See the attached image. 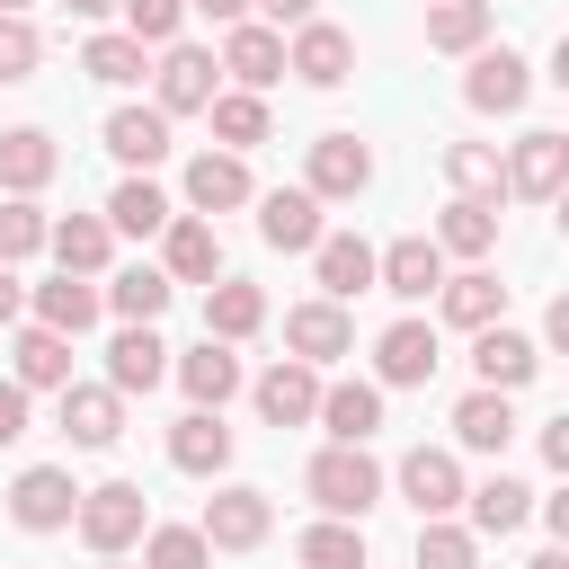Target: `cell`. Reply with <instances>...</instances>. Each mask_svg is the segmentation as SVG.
I'll return each mask as SVG.
<instances>
[{
	"label": "cell",
	"mask_w": 569,
	"mask_h": 569,
	"mask_svg": "<svg viewBox=\"0 0 569 569\" xmlns=\"http://www.w3.org/2000/svg\"><path fill=\"white\" fill-rule=\"evenodd\" d=\"M302 489H311L320 516H347V525H356V516L382 498V462H373L365 445H320L311 471H302Z\"/></svg>",
	"instance_id": "cell-1"
},
{
	"label": "cell",
	"mask_w": 569,
	"mask_h": 569,
	"mask_svg": "<svg viewBox=\"0 0 569 569\" xmlns=\"http://www.w3.org/2000/svg\"><path fill=\"white\" fill-rule=\"evenodd\" d=\"M71 525H80V542H89L98 560H124V551L142 542V525H151V507H142V489H133V480H98V489H80V507H71Z\"/></svg>",
	"instance_id": "cell-2"
},
{
	"label": "cell",
	"mask_w": 569,
	"mask_h": 569,
	"mask_svg": "<svg viewBox=\"0 0 569 569\" xmlns=\"http://www.w3.org/2000/svg\"><path fill=\"white\" fill-rule=\"evenodd\" d=\"M196 533H204V551H258L267 533H276V507H267V489H213L204 498V516H196Z\"/></svg>",
	"instance_id": "cell-3"
},
{
	"label": "cell",
	"mask_w": 569,
	"mask_h": 569,
	"mask_svg": "<svg viewBox=\"0 0 569 569\" xmlns=\"http://www.w3.org/2000/svg\"><path fill=\"white\" fill-rule=\"evenodd\" d=\"M365 187H373V151H365L356 133H320L311 160H302V196H320V204H356Z\"/></svg>",
	"instance_id": "cell-4"
},
{
	"label": "cell",
	"mask_w": 569,
	"mask_h": 569,
	"mask_svg": "<svg viewBox=\"0 0 569 569\" xmlns=\"http://www.w3.org/2000/svg\"><path fill=\"white\" fill-rule=\"evenodd\" d=\"M436 365H445V347H436V320H391L382 338H373V391H418V382H436Z\"/></svg>",
	"instance_id": "cell-5"
},
{
	"label": "cell",
	"mask_w": 569,
	"mask_h": 569,
	"mask_svg": "<svg viewBox=\"0 0 569 569\" xmlns=\"http://www.w3.org/2000/svg\"><path fill=\"white\" fill-rule=\"evenodd\" d=\"M151 80H160V98H151L160 116H204V107L222 98V71H213L204 44H160V71H151Z\"/></svg>",
	"instance_id": "cell-6"
},
{
	"label": "cell",
	"mask_w": 569,
	"mask_h": 569,
	"mask_svg": "<svg viewBox=\"0 0 569 569\" xmlns=\"http://www.w3.org/2000/svg\"><path fill=\"white\" fill-rule=\"evenodd\" d=\"M525 98H533V62L507 53V44H480L471 71H462V107H480V116H516Z\"/></svg>",
	"instance_id": "cell-7"
},
{
	"label": "cell",
	"mask_w": 569,
	"mask_h": 569,
	"mask_svg": "<svg viewBox=\"0 0 569 569\" xmlns=\"http://www.w3.org/2000/svg\"><path fill=\"white\" fill-rule=\"evenodd\" d=\"M284 347H293V365H338V356H356V320H347V302H293L284 311Z\"/></svg>",
	"instance_id": "cell-8"
},
{
	"label": "cell",
	"mask_w": 569,
	"mask_h": 569,
	"mask_svg": "<svg viewBox=\"0 0 569 569\" xmlns=\"http://www.w3.org/2000/svg\"><path fill=\"white\" fill-rule=\"evenodd\" d=\"M284 71H293L302 89H338V80L356 71V36H347V27H329V18H302V27H293V44H284Z\"/></svg>",
	"instance_id": "cell-9"
},
{
	"label": "cell",
	"mask_w": 569,
	"mask_h": 569,
	"mask_svg": "<svg viewBox=\"0 0 569 569\" xmlns=\"http://www.w3.org/2000/svg\"><path fill=\"white\" fill-rule=\"evenodd\" d=\"M507 196H525V204H551L560 187H569V133H525L507 160Z\"/></svg>",
	"instance_id": "cell-10"
},
{
	"label": "cell",
	"mask_w": 569,
	"mask_h": 569,
	"mask_svg": "<svg viewBox=\"0 0 569 569\" xmlns=\"http://www.w3.org/2000/svg\"><path fill=\"white\" fill-rule=\"evenodd\" d=\"M373 284L400 293V302H427V293L445 284V249H436L427 231H400L391 249H373Z\"/></svg>",
	"instance_id": "cell-11"
},
{
	"label": "cell",
	"mask_w": 569,
	"mask_h": 569,
	"mask_svg": "<svg viewBox=\"0 0 569 569\" xmlns=\"http://www.w3.org/2000/svg\"><path fill=\"white\" fill-rule=\"evenodd\" d=\"M471 373H480V391H525L533 373H542V347L525 338V329H471Z\"/></svg>",
	"instance_id": "cell-12"
},
{
	"label": "cell",
	"mask_w": 569,
	"mask_h": 569,
	"mask_svg": "<svg viewBox=\"0 0 569 569\" xmlns=\"http://www.w3.org/2000/svg\"><path fill=\"white\" fill-rule=\"evenodd\" d=\"M400 498L418 507V525H427V516H453V507H462V462H453L445 445H409V453H400Z\"/></svg>",
	"instance_id": "cell-13"
},
{
	"label": "cell",
	"mask_w": 569,
	"mask_h": 569,
	"mask_svg": "<svg viewBox=\"0 0 569 569\" xmlns=\"http://www.w3.org/2000/svg\"><path fill=\"white\" fill-rule=\"evenodd\" d=\"M213 71H231V89H249V98H258V89H276V80H284V36H276V27H258V18H240V27L222 36V62H213Z\"/></svg>",
	"instance_id": "cell-14"
},
{
	"label": "cell",
	"mask_w": 569,
	"mask_h": 569,
	"mask_svg": "<svg viewBox=\"0 0 569 569\" xmlns=\"http://www.w3.org/2000/svg\"><path fill=\"white\" fill-rule=\"evenodd\" d=\"M160 276H169V284H213V276H222V240H213L204 213H169V231H160Z\"/></svg>",
	"instance_id": "cell-15"
},
{
	"label": "cell",
	"mask_w": 569,
	"mask_h": 569,
	"mask_svg": "<svg viewBox=\"0 0 569 569\" xmlns=\"http://www.w3.org/2000/svg\"><path fill=\"white\" fill-rule=\"evenodd\" d=\"M71 507H80V489H71V471H53V462H36V471L9 480V516H18L27 533H62Z\"/></svg>",
	"instance_id": "cell-16"
},
{
	"label": "cell",
	"mask_w": 569,
	"mask_h": 569,
	"mask_svg": "<svg viewBox=\"0 0 569 569\" xmlns=\"http://www.w3.org/2000/svg\"><path fill=\"white\" fill-rule=\"evenodd\" d=\"M178 187H187V213H231V204H249V196H258L240 151H196Z\"/></svg>",
	"instance_id": "cell-17"
},
{
	"label": "cell",
	"mask_w": 569,
	"mask_h": 569,
	"mask_svg": "<svg viewBox=\"0 0 569 569\" xmlns=\"http://www.w3.org/2000/svg\"><path fill=\"white\" fill-rule=\"evenodd\" d=\"M249 400H258L267 427H311V409H320V373L284 356V365H267V373L249 382Z\"/></svg>",
	"instance_id": "cell-18"
},
{
	"label": "cell",
	"mask_w": 569,
	"mask_h": 569,
	"mask_svg": "<svg viewBox=\"0 0 569 569\" xmlns=\"http://www.w3.org/2000/svg\"><path fill=\"white\" fill-rule=\"evenodd\" d=\"M62 436H71L80 453H107V445L124 436V400H116L107 382H62Z\"/></svg>",
	"instance_id": "cell-19"
},
{
	"label": "cell",
	"mask_w": 569,
	"mask_h": 569,
	"mask_svg": "<svg viewBox=\"0 0 569 569\" xmlns=\"http://www.w3.org/2000/svg\"><path fill=\"white\" fill-rule=\"evenodd\" d=\"M249 204H258V240L267 249H320V196L276 187V196H249Z\"/></svg>",
	"instance_id": "cell-20"
},
{
	"label": "cell",
	"mask_w": 569,
	"mask_h": 569,
	"mask_svg": "<svg viewBox=\"0 0 569 569\" xmlns=\"http://www.w3.org/2000/svg\"><path fill=\"white\" fill-rule=\"evenodd\" d=\"M436 311H445L453 329H498V320H507V284H498L489 267H462V276L436 284Z\"/></svg>",
	"instance_id": "cell-21"
},
{
	"label": "cell",
	"mask_w": 569,
	"mask_h": 569,
	"mask_svg": "<svg viewBox=\"0 0 569 569\" xmlns=\"http://www.w3.org/2000/svg\"><path fill=\"white\" fill-rule=\"evenodd\" d=\"M258 329H267V293L240 284V276H213V284H204V338L240 347V338H258Z\"/></svg>",
	"instance_id": "cell-22"
},
{
	"label": "cell",
	"mask_w": 569,
	"mask_h": 569,
	"mask_svg": "<svg viewBox=\"0 0 569 569\" xmlns=\"http://www.w3.org/2000/svg\"><path fill=\"white\" fill-rule=\"evenodd\" d=\"M160 382H169V347H160L151 329H116V347H107V391L133 400V391H160Z\"/></svg>",
	"instance_id": "cell-23"
},
{
	"label": "cell",
	"mask_w": 569,
	"mask_h": 569,
	"mask_svg": "<svg viewBox=\"0 0 569 569\" xmlns=\"http://www.w3.org/2000/svg\"><path fill=\"white\" fill-rule=\"evenodd\" d=\"M169 373H178V391H187L196 409H222V400L240 391V356H231L222 338H196V347H187V356H178Z\"/></svg>",
	"instance_id": "cell-24"
},
{
	"label": "cell",
	"mask_w": 569,
	"mask_h": 569,
	"mask_svg": "<svg viewBox=\"0 0 569 569\" xmlns=\"http://www.w3.org/2000/svg\"><path fill=\"white\" fill-rule=\"evenodd\" d=\"M169 462H178L187 480H213V471L231 462V427H222V409H187V418L169 427Z\"/></svg>",
	"instance_id": "cell-25"
},
{
	"label": "cell",
	"mask_w": 569,
	"mask_h": 569,
	"mask_svg": "<svg viewBox=\"0 0 569 569\" xmlns=\"http://www.w3.org/2000/svg\"><path fill=\"white\" fill-rule=\"evenodd\" d=\"M53 169H62V151H53L44 124H9V133H0V187H9V196L53 187Z\"/></svg>",
	"instance_id": "cell-26"
},
{
	"label": "cell",
	"mask_w": 569,
	"mask_h": 569,
	"mask_svg": "<svg viewBox=\"0 0 569 569\" xmlns=\"http://www.w3.org/2000/svg\"><path fill=\"white\" fill-rule=\"evenodd\" d=\"M107 151H116L133 178L160 169V160H169V116H160V107H116V116H107Z\"/></svg>",
	"instance_id": "cell-27"
},
{
	"label": "cell",
	"mask_w": 569,
	"mask_h": 569,
	"mask_svg": "<svg viewBox=\"0 0 569 569\" xmlns=\"http://www.w3.org/2000/svg\"><path fill=\"white\" fill-rule=\"evenodd\" d=\"M44 249L62 258V276H107V258H116V231H107V213H62V222L44 231Z\"/></svg>",
	"instance_id": "cell-28"
},
{
	"label": "cell",
	"mask_w": 569,
	"mask_h": 569,
	"mask_svg": "<svg viewBox=\"0 0 569 569\" xmlns=\"http://www.w3.org/2000/svg\"><path fill=\"white\" fill-rule=\"evenodd\" d=\"M27 302H36V329H53V338H80V329H98V311H107L89 276H53V284H36Z\"/></svg>",
	"instance_id": "cell-29"
},
{
	"label": "cell",
	"mask_w": 569,
	"mask_h": 569,
	"mask_svg": "<svg viewBox=\"0 0 569 569\" xmlns=\"http://www.w3.org/2000/svg\"><path fill=\"white\" fill-rule=\"evenodd\" d=\"M311 418L329 427V445H365L382 427V391L373 382H320V409Z\"/></svg>",
	"instance_id": "cell-30"
},
{
	"label": "cell",
	"mask_w": 569,
	"mask_h": 569,
	"mask_svg": "<svg viewBox=\"0 0 569 569\" xmlns=\"http://www.w3.org/2000/svg\"><path fill=\"white\" fill-rule=\"evenodd\" d=\"M9 365H18V373H9L18 391H62V382H71V338H53V329L27 320L18 347H9Z\"/></svg>",
	"instance_id": "cell-31"
},
{
	"label": "cell",
	"mask_w": 569,
	"mask_h": 569,
	"mask_svg": "<svg viewBox=\"0 0 569 569\" xmlns=\"http://www.w3.org/2000/svg\"><path fill=\"white\" fill-rule=\"evenodd\" d=\"M507 436H516V400H507V391H462V400H453V445L507 453Z\"/></svg>",
	"instance_id": "cell-32"
},
{
	"label": "cell",
	"mask_w": 569,
	"mask_h": 569,
	"mask_svg": "<svg viewBox=\"0 0 569 569\" xmlns=\"http://www.w3.org/2000/svg\"><path fill=\"white\" fill-rule=\"evenodd\" d=\"M311 267H320V293H329V302H347V293H365V284H373V249H365L356 231H320Z\"/></svg>",
	"instance_id": "cell-33"
},
{
	"label": "cell",
	"mask_w": 569,
	"mask_h": 569,
	"mask_svg": "<svg viewBox=\"0 0 569 569\" xmlns=\"http://www.w3.org/2000/svg\"><path fill=\"white\" fill-rule=\"evenodd\" d=\"M462 507H471V525H462V533H516V525L533 516V489H525V480H507V471H489L480 489H462Z\"/></svg>",
	"instance_id": "cell-34"
},
{
	"label": "cell",
	"mask_w": 569,
	"mask_h": 569,
	"mask_svg": "<svg viewBox=\"0 0 569 569\" xmlns=\"http://www.w3.org/2000/svg\"><path fill=\"white\" fill-rule=\"evenodd\" d=\"M169 293H178V284H169L160 267H124V276H116V284H107L98 302H107V311H116L124 329H151V320L169 311Z\"/></svg>",
	"instance_id": "cell-35"
},
{
	"label": "cell",
	"mask_w": 569,
	"mask_h": 569,
	"mask_svg": "<svg viewBox=\"0 0 569 569\" xmlns=\"http://www.w3.org/2000/svg\"><path fill=\"white\" fill-rule=\"evenodd\" d=\"M489 0H427V44L436 53H480L489 44Z\"/></svg>",
	"instance_id": "cell-36"
},
{
	"label": "cell",
	"mask_w": 569,
	"mask_h": 569,
	"mask_svg": "<svg viewBox=\"0 0 569 569\" xmlns=\"http://www.w3.org/2000/svg\"><path fill=\"white\" fill-rule=\"evenodd\" d=\"M445 178H453L462 204H498V196H507V169H498L489 142H445Z\"/></svg>",
	"instance_id": "cell-37"
},
{
	"label": "cell",
	"mask_w": 569,
	"mask_h": 569,
	"mask_svg": "<svg viewBox=\"0 0 569 569\" xmlns=\"http://www.w3.org/2000/svg\"><path fill=\"white\" fill-rule=\"evenodd\" d=\"M169 196L151 187V178H124L116 196H107V231H124V240H151V231H169Z\"/></svg>",
	"instance_id": "cell-38"
},
{
	"label": "cell",
	"mask_w": 569,
	"mask_h": 569,
	"mask_svg": "<svg viewBox=\"0 0 569 569\" xmlns=\"http://www.w3.org/2000/svg\"><path fill=\"white\" fill-rule=\"evenodd\" d=\"M427 240H436L445 258H489V249H498V204H462V196H453Z\"/></svg>",
	"instance_id": "cell-39"
},
{
	"label": "cell",
	"mask_w": 569,
	"mask_h": 569,
	"mask_svg": "<svg viewBox=\"0 0 569 569\" xmlns=\"http://www.w3.org/2000/svg\"><path fill=\"white\" fill-rule=\"evenodd\" d=\"M293 560H302V569H365V533H356L347 516H320V525L293 533Z\"/></svg>",
	"instance_id": "cell-40"
},
{
	"label": "cell",
	"mask_w": 569,
	"mask_h": 569,
	"mask_svg": "<svg viewBox=\"0 0 569 569\" xmlns=\"http://www.w3.org/2000/svg\"><path fill=\"white\" fill-rule=\"evenodd\" d=\"M80 71L107 80V89H133V80H142V44H133L124 27H98V36L80 44Z\"/></svg>",
	"instance_id": "cell-41"
},
{
	"label": "cell",
	"mask_w": 569,
	"mask_h": 569,
	"mask_svg": "<svg viewBox=\"0 0 569 569\" xmlns=\"http://www.w3.org/2000/svg\"><path fill=\"white\" fill-rule=\"evenodd\" d=\"M204 116H213V142L222 151H258L267 142V98H249V89H222Z\"/></svg>",
	"instance_id": "cell-42"
},
{
	"label": "cell",
	"mask_w": 569,
	"mask_h": 569,
	"mask_svg": "<svg viewBox=\"0 0 569 569\" xmlns=\"http://www.w3.org/2000/svg\"><path fill=\"white\" fill-rule=\"evenodd\" d=\"M44 231H53V222H44V204H36V196H0V267L36 258V249H44Z\"/></svg>",
	"instance_id": "cell-43"
},
{
	"label": "cell",
	"mask_w": 569,
	"mask_h": 569,
	"mask_svg": "<svg viewBox=\"0 0 569 569\" xmlns=\"http://www.w3.org/2000/svg\"><path fill=\"white\" fill-rule=\"evenodd\" d=\"M142 569H213L196 525H142Z\"/></svg>",
	"instance_id": "cell-44"
},
{
	"label": "cell",
	"mask_w": 569,
	"mask_h": 569,
	"mask_svg": "<svg viewBox=\"0 0 569 569\" xmlns=\"http://www.w3.org/2000/svg\"><path fill=\"white\" fill-rule=\"evenodd\" d=\"M418 569H480V533L427 516V525H418Z\"/></svg>",
	"instance_id": "cell-45"
},
{
	"label": "cell",
	"mask_w": 569,
	"mask_h": 569,
	"mask_svg": "<svg viewBox=\"0 0 569 569\" xmlns=\"http://www.w3.org/2000/svg\"><path fill=\"white\" fill-rule=\"evenodd\" d=\"M124 9V36L151 53V44H178V27H187V0H116Z\"/></svg>",
	"instance_id": "cell-46"
},
{
	"label": "cell",
	"mask_w": 569,
	"mask_h": 569,
	"mask_svg": "<svg viewBox=\"0 0 569 569\" xmlns=\"http://www.w3.org/2000/svg\"><path fill=\"white\" fill-rule=\"evenodd\" d=\"M36 62H44V36L27 18H0V80H36Z\"/></svg>",
	"instance_id": "cell-47"
},
{
	"label": "cell",
	"mask_w": 569,
	"mask_h": 569,
	"mask_svg": "<svg viewBox=\"0 0 569 569\" xmlns=\"http://www.w3.org/2000/svg\"><path fill=\"white\" fill-rule=\"evenodd\" d=\"M18 436H27V391L0 382V445H18Z\"/></svg>",
	"instance_id": "cell-48"
},
{
	"label": "cell",
	"mask_w": 569,
	"mask_h": 569,
	"mask_svg": "<svg viewBox=\"0 0 569 569\" xmlns=\"http://www.w3.org/2000/svg\"><path fill=\"white\" fill-rule=\"evenodd\" d=\"M249 9H267V27L284 36V27H302V18H320V0H249Z\"/></svg>",
	"instance_id": "cell-49"
},
{
	"label": "cell",
	"mask_w": 569,
	"mask_h": 569,
	"mask_svg": "<svg viewBox=\"0 0 569 569\" xmlns=\"http://www.w3.org/2000/svg\"><path fill=\"white\" fill-rule=\"evenodd\" d=\"M542 462H551V471H569V418H551V427H542Z\"/></svg>",
	"instance_id": "cell-50"
},
{
	"label": "cell",
	"mask_w": 569,
	"mask_h": 569,
	"mask_svg": "<svg viewBox=\"0 0 569 569\" xmlns=\"http://www.w3.org/2000/svg\"><path fill=\"white\" fill-rule=\"evenodd\" d=\"M27 311V284H18V267H0V329Z\"/></svg>",
	"instance_id": "cell-51"
},
{
	"label": "cell",
	"mask_w": 569,
	"mask_h": 569,
	"mask_svg": "<svg viewBox=\"0 0 569 569\" xmlns=\"http://www.w3.org/2000/svg\"><path fill=\"white\" fill-rule=\"evenodd\" d=\"M187 9H204V18H222V27H240V18H249V0H187Z\"/></svg>",
	"instance_id": "cell-52"
},
{
	"label": "cell",
	"mask_w": 569,
	"mask_h": 569,
	"mask_svg": "<svg viewBox=\"0 0 569 569\" xmlns=\"http://www.w3.org/2000/svg\"><path fill=\"white\" fill-rule=\"evenodd\" d=\"M62 9H71V18H107L116 0H62Z\"/></svg>",
	"instance_id": "cell-53"
},
{
	"label": "cell",
	"mask_w": 569,
	"mask_h": 569,
	"mask_svg": "<svg viewBox=\"0 0 569 569\" xmlns=\"http://www.w3.org/2000/svg\"><path fill=\"white\" fill-rule=\"evenodd\" d=\"M525 569H569V551H533V560H525Z\"/></svg>",
	"instance_id": "cell-54"
},
{
	"label": "cell",
	"mask_w": 569,
	"mask_h": 569,
	"mask_svg": "<svg viewBox=\"0 0 569 569\" xmlns=\"http://www.w3.org/2000/svg\"><path fill=\"white\" fill-rule=\"evenodd\" d=\"M0 18H27V0H0Z\"/></svg>",
	"instance_id": "cell-55"
},
{
	"label": "cell",
	"mask_w": 569,
	"mask_h": 569,
	"mask_svg": "<svg viewBox=\"0 0 569 569\" xmlns=\"http://www.w3.org/2000/svg\"><path fill=\"white\" fill-rule=\"evenodd\" d=\"M98 569H124V560H98Z\"/></svg>",
	"instance_id": "cell-56"
}]
</instances>
